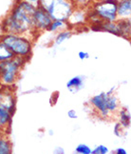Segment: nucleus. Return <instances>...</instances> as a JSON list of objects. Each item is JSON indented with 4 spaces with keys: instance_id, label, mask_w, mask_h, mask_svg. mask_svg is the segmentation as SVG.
<instances>
[{
    "instance_id": "393cba45",
    "label": "nucleus",
    "mask_w": 131,
    "mask_h": 154,
    "mask_svg": "<svg viewBox=\"0 0 131 154\" xmlns=\"http://www.w3.org/2000/svg\"><path fill=\"white\" fill-rule=\"evenodd\" d=\"M111 154H127V151L124 147H118L114 151H112Z\"/></svg>"
},
{
    "instance_id": "39448f33",
    "label": "nucleus",
    "mask_w": 131,
    "mask_h": 154,
    "mask_svg": "<svg viewBox=\"0 0 131 154\" xmlns=\"http://www.w3.org/2000/svg\"><path fill=\"white\" fill-rule=\"evenodd\" d=\"M118 0H98L92 5L91 11L102 22H116Z\"/></svg>"
},
{
    "instance_id": "412c9836",
    "label": "nucleus",
    "mask_w": 131,
    "mask_h": 154,
    "mask_svg": "<svg viewBox=\"0 0 131 154\" xmlns=\"http://www.w3.org/2000/svg\"><path fill=\"white\" fill-rule=\"evenodd\" d=\"M123 130H124V128L120 125V123L117 122L114 126V128H113V132H114V134L117 136V137H123Z\"/></svg>"
},
{
    "instance_id": "4468645a",
    "label": "nucleus",
    "mask_w": 131,
    "mask_h": 154,
    "mask_svg": "<svg viewBox=\"0 0 131 154\" xmlns=\"http://www.w3.org/2000/svg\"><path fill=\"white\" fill-rule=\"evenodd\" d=\"M0 154H13V144L6 135L0 134Z\"/></svg>"
},
{
    "instance_id": "f03ea898",
    "label": "nucleus",
    "mask_w": 131,
    "mask_h": 154,
    "mask_svg": "<svg viewBox=\"0 0 131 154\" xmlns=\"http://www.w3.org/2000/svg\"><path fill=\"white\" fill-rule=\"evenodd\" d=\"M16 57H21L28 61L32 55V43L31 39L24 35L5 33L0 38Z\"/></svg>"
},
{
    "instance_id": "6ab92c4d",
    "label": "nucleus",
    "mask_w": 131,
    "mask_h": 154,
    "mask_svg": "<svg viewBox=\"0 0 131 154\" xmlns=\"http://www.w3.org/2000/svg\"><path fill=\"white\" fill-rule=\"evenodd\" d=\"M109 149L105 145H99L96 146L91 150V154H108Z\"/></svg>"
},
{
    "instance_id": "b1692460",
    "label": "nucleus",
    "mask_w": 131,
    "mask_h": 154,
    "mask_svg": "<svg viewBox=\"0 0 131 154\" xmlns=\"http://www.w3.org/2000/svg\"><path fill=\"white\" fill-rule=\"evenodd\" d=\"M52 154H66V151L64 149V147L62 146H55L54 149L52 151Z\"/></svg>"
},
{
    "instance_id": "7ed1b4c3",
    "label": "nucleus",
    "mask_w": 131,
    "mask_h": 154,
    "mask_svg": "<svg viewBox=\"0 0 131 154\" xmlns=\"http://www.w3.org/2000/svg\"><path fill=\"white\" fill-rule=\"evenodd\" d=\"M27 60L21 57H14L8 61L0 62V83L5 88L13 87L19 79L20 72Z\"/></svg>"
},
{
    "instance_id": "ddd939ff",
    "label": "nucleus",
    "mask_w": 131,
    "mask_h": 154,
    "mask_svg": "<svg viewBox=\"0 0 131 154\" xmlns=\"http://www.w3.org/2000/svg\"><path fill=\"white\" fill-rule=\"evenodd\" d=\"M117 24L120 29L121 36L123 38L129 39L130 38V32H131V22L129 19H122L117 20Z\"/></svg>"
},
{
    "instance_id": "a878e982",
    "label": "nucleus",
    "mask_w": 131,
    "mask_h": 154,
    "mask_svg": "<svg viewBox=\"0 0 131 154\" xmlns=\"http://www.w3.org/2000/svg\"><path fill=\"white\" fill-rule=\"evenodd\" d=\"M24 1H27L29 3H31V4H33L35 6H37L38 2H39V0H24Z\"/></svg>"
},
{
    "instance_id": "20e7f679",
    "label": "nucleus",
    "mask_w": 131,
    "mask_h": 154,
    "mask_svg": "<svg viewBox=\"0 0 131 154\" xmlns=\"http://www.w3.org/2000/svg\"><path fill=\"white\" fill-rule=\"evenodd\" d=\"M37 6L47 11L52 20L68 21L74 9L70 0H39Z\"/></svg>"
},
{
    "instance_id": "423d86ee",
    "label": "nucleus",
    "mask_w": 131,
    "mask_h": 154,
    "mask_svg": "<svg viewBox=\"0 0 131 154\" xmlns=\"http://www.w3.org/2000/svg\"><path fill=\"white\" fill-rule=\"evenodd\" d=\"M51 22L52 19L47 14V11H44L41 7H39V6H36V9H35L32 15V23H33L34 31L35 32L47 31Z\"/></svg>"
},
{
    "instance_id": "cd10ccee",
    "label": "nucleus",
    "mask_w": 131,
    "mask_h": 154,
    "mask_svg": "<svg viewBox=\"0 0 131 154\" xmlns=\"http://www.w3.org/2000/svg\"><path fill=\"white\" fill-rule=\"evenodd\" d=\"M4 88H5V87H3V86L1 85V83H0V91H2Z\"/></svg>"
},
{
    "instance_id": "f257e3e1",
    "label": "nucleus",
    "mask_w": 131,
    "mask_h": 154,
    "mask_svg": "<svg viewBox=\"0 0 131 154\" xmlns=\"http://www.w3.org/2000/svg\"><path fill=\"white\" fill-rule=\"evenodd\" d=\"M36 6L24 0H18L10 14L2 21V31L5 33L19 34L27 36L34 31L32 15Z\"/></svg>"
},
{
    "instance_id": "f3484780",
    "label": "nucleus",
    "mask_w": 131,
    "mask_h": 154,
    "mask_svg": "<svg viewBox=\"0 0 131 154\" xmlns=\"http://www.w3.org/2000/svg\"><path fill=\"white\" fill-rule=\"evenodd\" d=\"M72 32L69 31V29H64V31L59 32L55 37L54 43L55 45H61L63 44L65 41L69 40L71 36H72Z\"/></svg>"
},
{
    "instance_id": "9b49d317",
    "label": "nucleus",
    "mask_w": 131,
    "mask_h": 154,
    "mask_svg": "<svg viewBox=\"0 0 131 154\" xmlns=\"http://www.w3.org/2000/svg\"><path fill=\"white\" fill-rule=\"evenodd\" d=\"M14 112L0 105V130L7 129L11 124V119Z\"/></svg>"
},
{
    "instance_id": "f8f14e48",
    "label": "nucleus",
    "mask_w": 131,
    "mask_h": 154,
    "mask_svg": "<svg viewBox=\"0 0 131 154\" xmlns=\"http://www.w3.org/2000/svg\"><path fill=\"white\" fill-rule=\"evenodd\" d=\"M119 112V122L120 125L124 128H130V124H131V115H130V111L126 108V106H123L120 108L118 110Z\"/></svg>"
},
{
    "instance_id": "5701e85b",
    "label": "nucleus",
    "mask_w": 131,
    "mask_h": 154,
    "mask_svg": "<svg viewBox=\"0 0 131 154\" xmlns=\"http://www.w3.org/2000/svg\"><path fill=\"white\" fill-rule=\"evenodd\" d=\"M78 57H79L80 60H86V59L89 58V54H88V52H87V51H81L78 52Z\"/></svg>"
},
{
    "instance_id": "6e6552de",
    "label": "nucleus",
    "mask_w": 131,
    "mask_h": 154,
    "mask_svg": "<svg viewBox=\"0 0 131 154\" xmlns=\"http://www.w3.org/2000/svg\"><path fill=\"white\" fill-rule=\"evenodd\" d=\"M87 11L83 8H75L68 19L69 26H80L87 22Z\"/></svg>"
},
{
    "instance_id": "4be33fe9",
    "label": "nucleus",
    "mask_w": 131,
    "mask_h": 154,
    "mask_svg": "<svg viewBox=\"0 0 131 154\" xmlns=\"http://www.w3.org/2000/svg\"><path fill=\"white\" fill-rule=\"evenodd\" d=\"M68 117L69 118V119H77V118H78L77 111L75 109H69L68 111Z\"/></svg>"
},
{
    "instance_id": "bb28decb",
    "label": "nucleus",
    "mask_w": 131,
    "mask_h": 154,
    "mask_svg": "<svg viewBox=\"0 0 131 154\" xmlns=\"http://www.w3.org/2000/svg\"><path fill=\"white\" fill-rule=\"evenodd\" d=\"M2 101V91H0V104H1Z\"/></svg>"
},
{
    "instance_id": "aec40b11",
    "label": "nucleus",
    "mask_w": 131,
    "mask_h": 154,
    "mask_svg": "<svg viewBox=\"0 0 131 154\" xmlns=\"http://www.w3.org/2000/svg\"><path fill=\"white\" fill-rule=\"evenodd\" d=\"M91 1L92 0H70V2L73 4L75 8H83V9L87 7Z\"/></svg>"
},
{
    "instance_id": "9d476101",
    "label": "nucleus",
    "mask_w": 131,
    "mask_h": 154,
    "mask_svg": "<svg viewBox=\"0 0 131 154\" xmlns=\"http://www.w3.org/2000/svg\"><path fill=\"white\" fill-rule=\"evenodd\" d=\"M84 86H85V76L82 75H77L72 77L66 84L68 91L71 93L79 92L84 88Z\"/></svg>"
},
{
    "instance_id": "a211bd4d",
    "label": "nucleus",
    "mask_w": 131,
    "mask_h": 154,
    "mask_svg": "<svg viewBox=\"0 0 131 154\" xmlns=\"http://www.w3.org/2000/svg\"><path fill=\"white\" fill-rule=\"evenodd\" d=\"M92 149L86 144H79L75 147L74 154H91Z\"/></svg>"
},
{
    "instance_id": "0eeeda50",
    "label": "nucleus",
    "mask_w": 131,
    "mask_h": 154,
    "mask_svg": "<svg viewBox=\"0 0 131 154\" xmlns=\"http://www.w3.org/2000/svg\"><path fill=\"white\" fill-rule=\"evenodd\" d=\"M89 105L92 106V109L95 111H97L99 116L104 118V119L108 118L111 115L108 110V108H106V93L105 91H102L92 96L89 99Z\"/></svg>"
},
{
    "instance_id": "c85d7f7f",
    "label": "nucleus",
    "mask_w": 131,
    "mask_h": 154,
    "mask_svg": "<svg viewBox=\"0 0 131 154\" xmlns=\"http://www.w3.org/2000/svg\"><path fill=\"white\" fill-rule=\"evenodd\" d=\"M49 133H50V135H53V131H52V130H50Z\"/></svg>"
},
{
    "instance_id": "dca6fc26",
    "label": "nucleus",
    "mask_w": 131,
    "mask_h": 154,
    "mask_svg": "<svg viewBox=\"0 0 131 154\" xmlns=\"http://www.w3.org/2000/svg\"><path fill=\"white\" fill-rule=\"evenodd\" d=\"M69 24L67 21H60V20H52L50 25L49 26L47 31H50L51 32H61L64 29H67Z\"/></svg>"
},
{
    "instance_id": "1a4fd4ad",
    "label": "nucleus",
    "mask_w": 131,
    "mask_h": 154,
    "mask_svg": "<svg viewBox=\"0 0 131 154\" xmlns=\"http://www.w3.org/2000/svg\"><path fill=\"white\" fill-rule=\"evenodd\" d=\"M131 15V0H119L117 4V17L119 20L129 19Z\"/></svg>"
},
{
    "instance_id": "2eb2a0df",
    "label": "nucleus",
    "mask_w": 131,
    "mask_h": 154,
    "mask_svg": "<svg viewBox=\"0 0 131 154\" xmlns=\"http://www.w3.org/2000/svg\"><path fill=\"white\" fill-rule=\"evenodd\" d=\"M14 57H15L14 53L10 51V49L3 42L0 41V62L11 60Z\"/></svg>"
}]
</instances>
